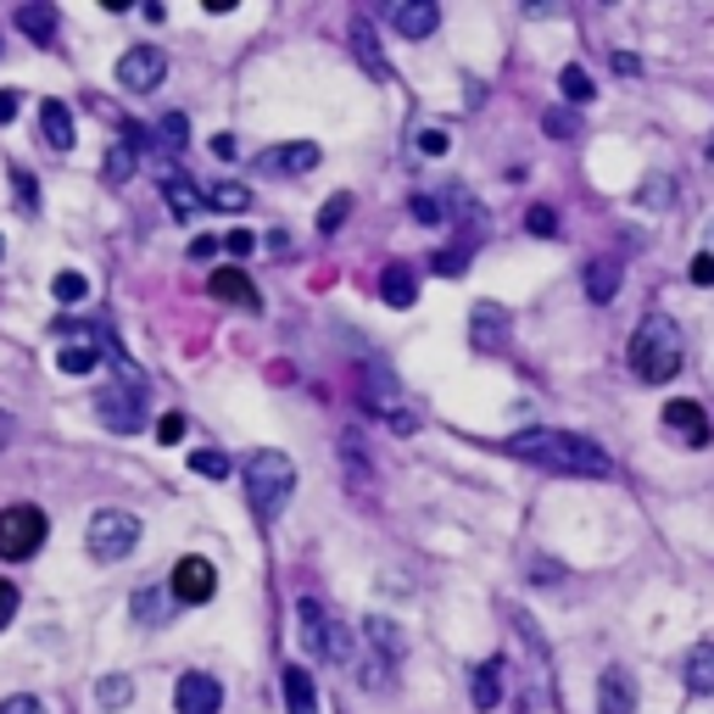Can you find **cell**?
Wrapping results in <instances>:
<instances>
[{
    "mask_svg": "<svg viewBox=\"0 0 714 714\" xmlns=\"http://www.w3.org/2000/svg\"><path fill=\"white\" fill-rule=\"evenodd\" d=\"M291 492H297V463L285 458V452L263 447V452H252V458H246V497H252V513L263 519V525L285 513Z\"/></svg>",
    "mask_w": 714,
    "mask_h": 714,
    "instance_id": "cell-3",
    "label": "cell"
},
{
    "mask_svg": "<svg viewBox=\"0 0 714 714\" xmlns=\"http://www.w3.org/2000/svg\"><path fill=\"white\" fill-rule=\"evenodd\" d=\"M17 603H23V597H17V586H12V581H0V631H7V626H12V614H17Z\"/></svg>",
    "mask_w": 714,
    "mask_h": 714,
    "instance_id": "cell-39",
    "label": "cell"
},
{
    "mask_svg": "<svg viewBox=\"0 0 714 714\" xmlns=\"http://www.w3.org/2000/svg\"><path fill=\"white\" fill-rule=\"evenodd\" d=\"M207 291L218 297V302H229V307H241V313H257L263 307V297H257V285L241 274V268H213V279H207Z\"/></svg>",
    "mask_w": 714,
    "mask_h": 714,
    "instance_id": "cell-14",
    "label": "cell"
},
{
    "mask_svg": "<svg viewBox=\"0 0 714 714\" xmlns=\"http://www.w3.org/2000/svg\"><path fill=\"white\" fill-rule=\"evenodd\" d=\"M379 297H386L391 307H413L419 302V274L408 263H386V274H379Z\"/></svg>",
    "mask_w": 714,
    "mask_h": 714,
    "instance_id": "cell-20",
    "label": "cell"
},
{
    "mask_svg": "<svg viewBox=\"0 0 714 714\" xmlns=\"http://www.w3.org/2000/svg\"><path fill=\"white\" fill-rule=\"evenodd\" d=\"M463 263H469V252H441V257H436V274L458 279V274H463Z\"/></svg>",
    "mask_w": 714,
    "mask_h": 714,
    "instance_id": "cell-43",
    "label": "cell"
},
{
    "mask_svg": "<svg viewBox=\"0 0 714 714\" xmlns=\"http://www.w3.org/2000/svg\"><path fill=\"white\" fill-rule=\"evenodd\" d=\"M0 257H7V234H0Z\"/></svg>",
    "mask_w": 714,
    "mask_h": 714,
    "instance_id": "cell-51",
    "label": "cell"
},
{
    "mask_svg": "<svg viewBox=\"0 0 714 714\" xmlns=\"http://www.w3.org/2000/svg\"><path fill=\"white\" fill-rule=\"evenodd\" d=\"M285 703H291V714H318L313 670H302V664H291V670H285Z\"/></svg>",
    "mask_w": 714,
    "mask_h": 714,
    "instance_id": "cell-24",
    "label": "cell"
},
{
    "mask_svg": "<svg viewBox=\"0 0 714 714\" xmlns=\"http://www.w3.org/2000/svg\"><path fill=\"white\" fill-rule=\"evenodd\" d=\"M0 714H45V703L34 692H12L7 703H0Z\"/></svg>",
    "mask_w": 714,
    "mask_h": 714,
    "instance_id": "cell-38",
    "label": "cell"
},
{
    "mask_svg": "<svg viewBox=\"0 0 714 714\" xmlns=\"http://www.w3.org/2000/svg\"><path fill=\"white\" fill-rule=\"evenodd\" d=\"M436 23H441L436 0H402V7H391V28H397L402 39H431Z\"/></svg>",
    "mask_w": 714,
    "mask_h": 714,
    "instance_id": "cell-15",
    "label": "cell"
},
{
    "mask_svg": "<svg viewBox=\"0 0 714 714\" xmlns=\"http://www.w3.org/2000/svg\"><path fill=\"white\" fill-rule=\"evenodd\" d=\"M681 681L692 698H714V642H698L681 664Z\"/></svg>",
    "mask_w": 714,
    "mask_h": 714,
    "instance_id": "cell-18",
    "label": "cell"
},
{
    "mask_svg": "<svg viewBox=\"0 0 714 714\" xmlns=\"http://www.w3.org/2000/svg\"><path fill=\"white\" fill-rule=\"evenodd\" d=\"M525 229H531V234H542V241H553V234H558L553 207H531V213H525Z\"/></svg>",
    "mask_w": 714,
    "mask_h": 714,
    "instance_id": "cell-37",
    "label": "cell"
},
{
    "mask_svg": "<svg viewBox=\"0 0 714 714\" xmlns=\"http://www.w3.org/2000/svg\"><path fill=\"white\" fill-rule=\"evenodd\" d=\"M173 608H179V597H173L168 586H140L134 603H129L134 626H168V620H173Z\"/></svg>",
    "mask_w": 714,
    "mask_h": 714,
    "instance_id": "cell-16",
    "label": "cell"
},
{
    "mask_svg": "<svg viewBox=\"0 0 714 714\" xmlns=\"http://www.w3.org/2000/svg\"><path fill=\"white\" fill-rule=\"evenodd\" d=\"M190 146V123H184V112H168L157 129H152V152L146 157H157L162 168H168V157H179Z\"/></svg>",
    "mask_w": 714,
    "mask_h": 714,
    "instance_id": "cell-17",
    "label": "cell"
},
{
    "mask_svg": "<svg viewBox=\"0 0 714 714\" xmlns=\"http://www.w3.org/2000/svg\"><path fill=\"white\" fill-rule=\"evenodd\" d=\"M95 703H101L107 714L129 709V703H134V681H129V676H101V681H95Z\"/></svg>",
    "mask_w": 714,
    "mask_h": 714,
    "instance_id": "cell-29",
    "label": "cell"
},
{
    "mask_svg": "<svg viewBox=\"0 0 714 714\" xmlns=\"http://www.w3.org/2000/svg\"><path fill=\"white\" fill-rule=\"evenodd\" d=\"M17 28H23L28 39H39V45H45V39H51V34L62 28V12H57V7H17Z\"/></svg>",
    "mask_w": 714,
    "mask_h": 714,
    "instance_id": "cell-26",
    "label": "cell"
},
{
    "mask_svg": "<svg viewBox=\"0 0 714 714\" xmlns=\"http://www.w3.org/2000/svg\"><path fill=\"white\" fill-rule=\"evenodd\" d=\"M12 436H17V419H12V413H0V452L12 447Z\"/></svg>",
    "mask_w": 714,
    "mask_h": 714,
    "instance_id": "cell-48",
    "label": "cell"
},
{
    "mask_svg": "<svg viewBox=\"0 0 714 714\" xmlns=\"http://www.w3.org/2000/svg\"><path fill=\"white\" fill-rule=\"evenodd\" d=\"M162 73H168V57L157 51V45H134V51H123V57H118V84H123V89H134V95L157 89V84H162Z\"/></svg>",
    "mask_w": 714,
    "mask_h": 714,
    "instance_id": "cell-10",
    "label": "cell"
},
{
    "mask_svg": "<svg viewBox=\"0 0 714 714\" xmlns=\"http://www.w3.org/2000/svg\"><path fill=\"white\" fill-rule=\"evenodd\" d=\"M324 162V152L313 146V140H285V146H268L257 157V173H274V179H302Z\"/></svg>",
    "mask_w": 714,
    "mask_h": 714,
    "instance_id": "cell-9",
    "label": "cell"
},
{
    "mask_svg": "<svg viewBox=\"0 0 714 714\" xmlns=\"http://www.w3.org/2000/svg\"><path fill=\"white\" fill-rule=\"evenodd\" d=\"M39 134L51 152H73V112L62 101H39Z\"/></svg>",
    "mask_w": 714,
    "mask_h": 714,
    "instance_id": "cell-19",
    "label": "cell"
},
{
    "mask_svg": "<svg viewBox=\"0 0 714 714\" xmlns=\"http://www.w3.org/2000/svg\"><path fill=\"white\" fill-rule=\"evenodd\" d=\"M95 419L118 436H134L140 424H146V402H140V391H129V386H107L101 397H95Z\"/></svg>",
    "mask_w": 714,
    "mask_h": 714,
    "instance_id": "cell-8",
    "label": "cell"
},
{
    "mask_svg": "<svg viewBox=\"0 0 714 714\" xmlns=\"http://www.w3.org/2000/svg\"><path fill=\"white\" fill-rule=\"evenodd\" d=\"M12 179H17V196H23V207H34V184H28V173H23V168H17V173H12Z\"/></svg>",
    "mask_w": 714,
    "mask_h": 714,
    "instance_id": "cell-50",
    "label": "cell"
},
{
    "mask_svg": "<svg viewBox=\"0 0 714 714\" xmlns=\"http://www.w3.org/2000/svg\"><path fill=\"white\" fill-rule=\"evenodd\" d=\"M363 637L374 642V658H386V664L402 658V637H397V626L386 620V614H368V620H363Z\"/></svg>",
    "mask_w": 714,
    "mask_h": 714,
    "instance_id": "cell-25",
    "label": "cell"
},
{
    "mask_svg": "<svg viewBox=\"0 0 714 714\" xmlns=\"http://www.w3.org/2000/svg\"><path fill=\"white\" fill-rule=\"evenodd\" d=\"M347 213H352V190H336V196L324 202V213H318V234H341Z\"/></svg>",
    "mask_w": 714,
    "mask_h": 714,
    "instance_id": "cell-31",
    "label": "cell"
},
{
    "mask_svg": "<svg viewBox=\"0 0 714 714\" xmlns=\"http://www.w3.org/2000/svg\"><path fill=\"white\" fill-rule=\"evenodd\" d=\"M447 146H452V134H447L441 123H424V129H419V152H424V157H447Z\"/></svg>",
    "mask_w": 714,
    "mask_h": 714,
    "instance_id": "cell-35",
    "label": "cell"
},
{
    "mask_svg": "<svg viewBox=\"0 0 714 714\" xmlns=\"http://www.w3.org/2000/svg\"><path fill=\"white\" fill-rule=\"evenodd\" d=\"M45 536H51V525H45V513L34 503H17V508H0V558L7 564H28Z\"/></svg>",
    "mask_w": 714,
    "mask_h": 714,
    "instance_id": "cell-6",
    "label": "cell"
},
{
    "mask_svg": "<svg viewBox=\"0 0 714 714\" xmlns=\"http://www.w3.org/2000/svg\"><path fill=\"white\" fill-rule=\"evenodd\" d=\"M297 620H302V642L313 648V658H329V664H347L358 658V642H352V626H341L318 597H297Z\"/></svg>",
    "mask_w": 714,
    "mask_h": 714,
    "instance_id": "cell-4",
    "label": "cell"
},
{
    "mask_svg": "<svg viewBox=\"0 0 714 714\" xmlns=\"http://www.w3.org/2000/svg\"><path fill=\"white\" fill-rule=\"evenodd\" d=\"M547 134L569 140V134H576V118H569V112H547Z\"/></svg>",
    "mask_w": 714,
    "mask_h": 714,
    "instance_id": "cell-45",
    "label": "cell"
},
{
    "mask_svg": "<svg viewBox=\"0 0 714 714\" xmlns=\"http://www.w3.org/2000/svg\"><path fill=\"white\" fill-rule=\"evenodd\" d=\"M140 519L123 513V508H101V513H89V525H84V547L95 564H123L134 547H140Z\"/></svg>",
    "mask_w": 714,
    "mask_h": 714,
    "instance_id": "cell-5",
    "label": "cell"
},
{
    "mask_svg": "<svg viewBox=\"0 0 714 714\" xmlns=\"http://www.w3.org/2000/svg\"><path fill=\"white\" fill-rule=\"evenodd\" d=\"M207 207H213V213H246V207H252V190L234 184V179H218V184L207 190Z\"/></svg>",
    "mask_w": 714,
    "mask_h": 714,
    "instance_id": "cell-27",
    "label": "cell"
},
{
    "mask_svg": "<svg viewBox=\"0 0 714 714\" xmlns=\"http://www.w3.org/2000/svg\"><path fill=\"white\" fill-rule=\"evenodd\" d=\"M252 246H257V241H252V234H246V229H234V234H229V241H223V252H229V257H246Z\"/></svg>",
    "mask_w": 714,
    "mask_h": 714,
    "instance_id": "cell-44",
    "label": "cell"
},
{
    "mask_svg": "<svg viewBox=\"0 0 714 714\" xmlns=\"http://www.w3.org/2000/svg\"><path fill=\"white\" fill-rule=\"evenodd\" d=\"M168 592L184 603V608H202V603H213V592H218V569L207 564V558H179L173 564V576H168Z\"/></svg>",
    "mask_w": 714,
    "mask_h": 714,
    "instance_id": "cell-7",
    "label": "cell"
},
{
    "mask_svg": "<svg viewBox=\"0 0 714 714\" xmlns=\"http://www.w3.org/2000/svg\"><path fill=\"white\" fill-rule=\"evenodd\" d=\"M637 202H670V184H653V190H637Z\"/></svg>",
    "mask_w": 714,
    "mask_h": 714,
    "instance_id": "cell-49",
    "label": "cell"
},
{
    "mask_svg": "<svg viewBox=\"0 0 714 714\" xmlns=\"http://www.w3.org/2000/svg\"><path fill=\"white\" fill-rule=\"evenodd\" d=\"M597 714H637V676L608 664L597 676Z\"/></svg>",
    "mask_w": 714,
    "mask_h": 714,
    "instance_id": "cell-12",
    "label": "cell"
},
{
    "mask_svg": "<svg viewBox=\"0 0 714 714\" xmlns=\"http://www.w3.org/2000/svg\"><path fill=\"white\" fill-rule=\"evenodd\" d=\"M508 452L525 458V463H542L553 474H586V481H608L614 474L608 452L592 436H576V431H519L508 441Z\"/></svg>",
    "mask_w": 714,
    "mask_h": 714,
    "instance_id": "cell-1",
    "label": "cell"
},
{
    "mask_svg": "<svg viewBox=\"0 0 714 714\" xmlns=\"http://www.w3.org/2000/svg\"><path fill=\"white\" fill-rule=\"evenodd\" d=\"M709 157H714V140H709Z\"/></svg>",
    "mask_w": 714,
    "mask_h": 714,
    "instance_id": "cell-52",
    "label": "cell"
},
{
    "mask_svg": "<svg viewBox=\"0 0 714 714\" xmlns=\"http://www.w3.org/2000/svg\"><path fill=\"white\" fill-rule=\"evenodd\" d=\"M17 118V89H0V123Z\"/></svg>",
    "mask_w": 714,
    "mask_h": 714,
    "instance_id": "cell-47",
    "label": "cell"
},
{
    "mask_svg": "<svg viewBox=\"0 0 714 714\" xmlns=\"http://www.w3.org/2000/svg\"><path fill=\"white\" fill-rule=\"evenodd\" d=\"M234 152H241V146H234V134H213V157H218V162H229Z\"/></svg>",
    "mask_w": 714,
    "mask_h": 714,
    "instance_id": "cell-46",
    "label": "cell"
},
{
    "mask_svg": "<svg viewBox=\"0 0 714 714\" xmlns=\"http://www.w3.org/2000/svg\"><path fill=\"white\" fill-rule=\"evenodd\" d=\"M173 709L179 714H218L223 709V681L207 670H184L173 687Z\"/></svg>",
    "mask_w": 714,
    "mask_h": 714,
    "instance_id": "cell-11",
    "label": "cell"
},
{
    "mask_svg": "<svg viewBox=\"0 0 714 714\" xmlns=\"http://www.w3.org/2000/svg\"><path fill=\"white\" fill-rule=\"evenodd\" d=\"M681 358H687V347H681L676 318L670 313H648L637 324V336H631V374L648 379V386H664V379L681 374Z\"/></svg>",
    "mask_w": 714,
    "mask_h": 714,
    "instance_id": "cell-2",
    "label": "cell"
},
{
    "mask_svg": "<svg viewBox=\"0 0 714 714\" xmlns=\"http://www.w3.org/2000/svg\"><path fill=\"white\" fill-rule=\"evenodd\" d=\"M162 202H168L173 218H196V213L207 207V196H202V190L190 184L184 173H168V179H162Z\"/></svg>",
    "mask_w": 714,
    "mask_h": 714,
    "instance_id": "cell-21",
    "label": "cell"
},
{
    "mask_svg": "<svg viewBox=\"0 0 714 714\" xmlns=\"http://www.w3.org/2000/svg\"><path fill=\"white\" fill-rule=\"evenodd\" d=\"M474 709H497L503 703V658H486V664H474V687H469Z\"/></svg>",
    "mask_w": 714,
    "mask_h": 714,
    "instance_id": "cell-23",
    "label": "cell"
},
{
    "mask_svg": "<svg viewBox=\"0 0 714 714\" xmlns=\"http://www.w3.org/2000/svg\"><path fill=\"white\" fill-rule=\"evenodd\" d=\"M614 291H620V263H608V257L592 263L586 268V297L592 302H614Z\"/></svg>",
    "mask_w": 714,
    "mask_h": 714,
    "instance_id": "cell-28",
    "label": "cell"
},
{
    "mask_svg": "<svg viewBox=\"0 0 714 714\" xmlns=\"http://www.w3.org/2000/svg\"><path fill=\"white\" fill-rule=\"evenodd\" d=\"M469 336H474V347H481V352L503 347V336H508V313H503L497 302H481V307H474V329H469Z\"/></svg>",
    "mask_w": 714,
    "mask_h": 714,
    "instance_id": "cell-22",
    "label": "cell"
},
{
    "mask_svg": "<svg viewBox=\"0 0 714 714\" xmlns=\"http://www.w3.org/2000/svg\"><path fill=\"white\" fill-rule=\"evenodd\" d=\"M218 252H223L218 234H202V241H190V257H196V263H207V257H218Z\"/></svg>",
    "mask_w": 714,
    "mask_h": 714,
    "instance_id": "cell-41",
    "label": "cell"
},
{
    "mask_svg": "<svg viewBox=\"0 0 714 714\" xmlns=\"http://www.w3.org/2000/svg\"><path fill=\"white\" fill-rule=\"evenodd\" d=\"M413 218H419V223H441V202H431V196H413Z\"/></svg>",
    "mask_w": 714,
    "mask_h": 714,
    "instance_id": "cell-42",
    "label": "cell"
},
{
    "mask_svg": "<svg viewBox=\"0 0 714 714\" xmlns=\"http://www.w3.org/2000/svg\"><path fill=\"white\" fill-rule=\"evenodd\" d=\"M352 45H358V57H363V68H368L374 78H386V62H379V51H374V34H368V23H363V17L352 23Z\"/></svg>",
    "mask_w": 714,
    "mask_h": 714,
    "instance_id": "cell-32",
    "label": "cell"
},
{
    "mask_svg": "<svg viewBox=\"0 0 714 714\" xmlns=\"http://www.w3.org/2000/svg\"><path fill=\"white\" fill-rule=\"evenodd\" d=\"M51 297H57V302H84V297H89V279L68 268V274H57V279H51Z\"/></svg>",
    "mask_w": 714,
    "mask_h": 714,
    "instance_id": "cell-34",
    "label": "cell"
},
{
    "mask_svg": "<svg viewBox=\"0 0 714 714\" xmlns=\"http://www.w3.org/2000/svg\"><path fill=\"white\" fill-rule=\"evenodd\" d=\"M184 431H190L184 413H162V419H157V441H162V447H179V441H184Z\"/></svg>",
    "mask_w": 714,
    "mask_h": 714,
    "instance_id": "cell-36",
    "label": "cell"
},
{
    "mask_svg": "<svg viewBox=\"0 0 714 714\" xmlns=\"http://www.w3.org/2000/svg\"><path fill=\"white\" fill-rule=\"evenodd\" d=\"M558 84H564V101H576V107H586V101H592V95H597V84H592V73H586V68H576V62H569V68H564V78H558Z\"/></svg>",
    "mask_w": 714,
    "mask_h": 714,
    "instance_id": "cell-30",
    "label": "cell"
},
{
    "mask_svg": "<svg viewBox=\"0 0 714 714\" xmlns=\"http://www.w3.org/2000/svg\"><path fill=\"white\" fill-rule=\"evenodd\" d=\"M190 469H196V474H207V481H229V474H234L229 452H190Z\"/></svg>",
    "mask_w": 714,
    "mask_h": 714,
    "instance_id": "cell-33",
    "label": "cell"
},
{
    "mask_svg": "<svg viewBox=\"0 0 714 714\" xmlns=\"http://www.w3.org/2000/svg\"><path fill=\"white\" fill-rule=\"evenodd\" d=\"M664 431L681 436L687 447H709V413H703L698 402L676 397V402H664Z\"/></svg>",
    "mask_w": 714,
    "mask_h": 714,
    "instance_id": "cell-13",
    "label": "cell"
},
{
    "mask_svg": "<svg viewBox=\"0 0 714 714\" xmlns=\"http://www.w3.org/2000/svg\"><path fill=\"white\" fill-rule=\"evenodd\" d=\"M687 279H692V285H714V252H703V257H692V268H687Z\"/></svg>",
    "mask_w": 714,
    "mask_h": 714,
    "instance_id": "cell-40",
    "label": "cell"
}]
</instances>
